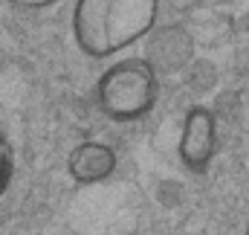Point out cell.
Returning <instances> with one entry per match:
<instances>
[{
    "instance_id": "obj_1",
    "label": "cell",
    "mask_w": 249,
    "mask_h": 235,
    "mask_svg": "<svg viewBox=\"0 0 249 235\" xmlns=\"http://www.w3.org/2000/svg\"><path fill=\"white\" fill-rule=\"evenodd\" d=\"M160 15V0H75L72 38L90 59H110L145 38Z\"/></svg>"
},
{
    "instance_id": "obj_2",
    "label": "cell",
    "mask_w": 249,
    "mask_h": 235,
    "mask_svg": "<svg viewBox=\"0 0 249 235\" xmlns=\"http://www.w3.org/2000/svg\"><path fill=\"white\" fill-rule=\"evenodd\" d=\"M160 99L157 70L142 59H124L107 67L96 84V105L113 122H136L148 117Z\"/></svg>"
},
{
    "instance_id": "obj_3",
    "label": "cell",
    "mask_w": 249,
    "mask_h": 235,
    "mask_svg": "<svg viewBox=\"0 0 249 235\" xmlns=\"http://www.w3.org/2000/svg\"><path fill=\"white\" fill-rule=\"evenodd\" d=\"M177 151H180V160L186 163V169L194 175H200L212 166L214 151H217V117L212 108H206V105L188 108Z\"/></svg>"
},
{
    "instance_id": "obj_4",
    "label": "cell",
    "mask_w": 249,
    "mask_h": 235,
    "mask_svg": "<svg viewBox=\"0 0 249 235\" xmlns=\"http://www.w3.org/2000/svg\"><path fill=\"white\" fill-rule=\"evenodd\" d=\"M116 166H119L116 151L107 142H99V139L78 142L67 157V172L78 186H93V183H102V180L113 177Z\"/></svg>"
},
{
    "instance_id": "obj_5",
    "label": "cell",
    "mask_w": 249,
    "mask_h": 235,
    "mask_svg": "<svg viewBox=\"0 0 249 235\" xmlns=\"http://www.w3.org/2000/svg\"><path fill=\"white\" fill-rule=\"evenodd\" d=\"M12 172H15V154H12L9 139L0 134V195L9 189V183H12Z\"/></svg>"
},
{
    "instance_id": "obj_6",
    "label": "cell",
    "mask_w": 249,
    "mask_h": 235,
    "mask_svg": "<svg viewBox=\"0 0 249 235\" xmlns=\"http://www.w3.org/2000/svg\"><path fill=\"white\" fill-rule=\"evenodd\" d=\"M6 3L20 6V9H50V6H55L58 0H6Z\"/></svg>"
},
{
    "instance_id": "obj_7",
    "label": "cell",
    "mask_w": 249,
    "mask_h": 235,
    "mask_svg": "<svg viewBox=\"0 0 249 235\" xmlns=\"http://www.w3.org/2000/svg\"><path fill=\"white\" fill-rule=\"evenodd\" d=\"M244 235H249V227H247V233H244Z\"/></svg>"
}]
</instances>
